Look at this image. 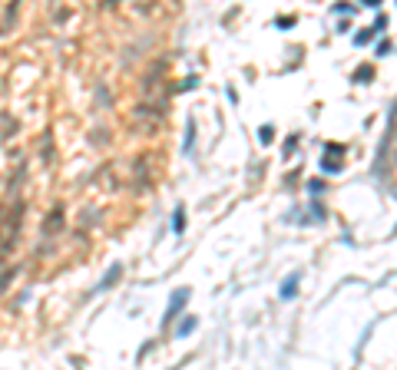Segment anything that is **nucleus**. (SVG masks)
<instances>
[{
  "mask_svg": "<svg viewBox=\"0 0 397 370\" xmlns=\"http://www.w3.org/2000/svg\"><path fill=\"white\" fill-rule=\"evenodd\" d=\"M189 288H179V291L172 294V298H169V307H166V317H162V324H172L175 317L182 314V307H185V301H189Z\"/></svg>",
  "mask_w": 397,
  "mask_h": 370,
  "instance_id": "1",
  "label": "nucleus"
},
{
  "mask_svg": "<svg viewBox=\"0 0 397 370\" xmlns=\"http://www.w3.org/2000/svg\"><path fill=\"white\" fill-rule=\"evenodd\" d=\"M119 278H123V265H119V261H116V265H110V268H106V275L100 278V284H96L93 291H96V294H106V291H110V288H113V284L119 281Z\"/></svg>",
  "mask_w": 397,
  "mask_h": 370,
  "instance_id": "2",
  "label": "nucleus"
},
{
  "mask_svg": "<svg viewBox=\"0 0 397 370\" xmlns=\"http://www.w3.org/2000/svg\"><path fill=\"white\" fill-rule=\"evenodd\" d=\"M60 225H63V205H53V212H50L47 221H43V235L53 238L56 231H60Z\"/></svg>",
  "mask_w": 397,
  "mask_h": 370,
  "instance_id": "3",
  "label": "nucleus"
},
{
  "mask_svg": "<svg viewBox=\"0 0 397 370\" xmlns=\"http://www.w3.org/2000/svg\"><path fill=\"white\" fill-rule=\"evenodd\" d=\"M298 284H302V271H291V275L285 278V281H281V301H291L294 294H298Z\"/></svg>",
  "mask_w": 397,
  "mask_h": 370,
  "instance_id": "4",
  "label": "nucleus"
},
{
  "mask_svg": "<svg viewBox=\"0 0 397 370\" xmlns=\"http://www.w3.org/2000/svg\"><path fill=\"white\" fill-rule=\"evenodd\" d=\"M20 265H4V268H0V294L4 291H10V284L17 281V275H20Z\"/></svg>",
  "mask_w": 397,
  "mask_h": 370,
  "instance_id": "5",
  "label": "nucleus"
},
{
  "mask_svg": "<svg viewBox=\"0 0 397 370\" xmlns=\"http://www.w3.org/2000/svg\"><path fill=\"white\" fill-rule=\"evenodd\" d=\"M17 7H20V0H10V4H7V10H4V20H0V33H10V30H14Z\"/></svg>",
  "mask_w": 397,
  "mask_h": 370,
  "instance_id": "6",
  "label": "nucleus"
},
{
  "mask_svg": "<svg viewBox=\"0 0 397 370\" xmlns=\"http://www.w3.org/2000/svg\"><path fill=\"white\" fill-rule=\"evenodd\" d=\"M195 324H198V317H185V321L175 327V337H185V334H192V331H195Z\"/></svg>",
  "mask_w": 397,
  "mask_h": 370,
  "instance_id": "7",
  "label": "nucleus"
},
{
  "mask_svg": "<svg viewBox=\"0 0 397 370\" xmlns=\"http://www.w3.org/2000/svg\"><path fill=\"white\" fill-rule=\"evenodd\" d=\"M172 231H175V235H182V231H185V212H182V208H175V215H172Z\"/></svg>",
  "mask_w": 397,
  "mask_h": 370,
  "instance_id": "8",
  "label": "nucleus"
},
{
  "mask_svg": "<svg viewBox=\"0 0 397 370\" xmlns=\"http://www.w3.org/2000/svg\"><path fill=\"white\" fill-rule=\"evenodd\" d=\"M371 76H374V70H371V66H361V70L354 73V79H357V83H371Z\"/></svg>",
  "mask_w": 397,
  "mask_h": 370,
  "instance_id": "9",
  "label": "nucleus"
},
{
  "mask_svg": "<svg viewBox=\"0 0 397 370\" xmlns=\"http://www.w3.org/2000/svg\"><path fill=\"white\" fill-rule=\"evenodd\" d=\"M43 159L53 162V142H50V133H43Z\"/></svg>",
  "mask_w": 397,
  "mask_h": 370,
  "instance_id": "10",
  "label": "nucleus"
},
{
  "mask_svg": "<svg viewBox=\"0 0 397 370\" xmlns=\"http://www.w3.org/2000/svg\"><path fill=\"white\" fill-rule=\"evenodd\" d=\"M192 139H195V122L189 119V126H185V149H192Z\"/></svg>",
  "mask_w": 397,
  "mask_h": 370,
  "instance_id": "11",
  "label": "nucleus"
},
{
  "mask_svg": "<svg viewBox=\"0 0 397 370\" xmlns=\"http://www.w3.org/2000/svg\"><path fill=\"white\" fill-rule=\"evenodd\" d=\"M390 50H394V47H390V40H381V43H377V50H374V56H387Z\"/></svg>",
  "mask_w": 397,
  "mask_h": 370,
  "instance_id": "12",
  "label": "nucleus"
},
{
  "mask_svg": "<svg viewBox=\"0 0 397 370\" xmlns=\"http://www.w3.org/2000/svg\"><path fill=\"white\" fill-rule=\"evenodd\" d=\"M387 24H390V20H387V14H381L377 20H374V27H371V30H374V33H377V30H387Z\"/></svg>",
  "mask_w": 397,
  "mask_h": 370,
  "instance_id": "13",
  "label": "nucleus"
},
{
  "mask_svg": "<svg viewBox=\"0 0 397 370\" xmlns=\"http://www.w3.org/2000/svg\"><path fill=\"white\" fill-rule=\"evenodd\" d=\"M258 139H262V146H268V142L275 139V133H271V126H262V133H258Z\"/></svg>",
  "mask_w": 397,
  "mask_h": 370,
  "instance_id": "14",
  "label": "nucleus"
},
{
  "mask_svg": "<svg viewBox=\"0 0 397 370\" xmlns=\"http://www.w3.org/2000/svg\"><path fill=\"white\" fill-rule=\"evenodd\" d=\"M321 169H325V172H341V162H331V159H325V162H321Z\"/></svg>",
  "mask_w": 397,
  "mask_h": 370,
  "instance_id": "15",
  "label": "nucleus"
},
{
  "mask_svg": "<svg viewBox=\"0 0 397 370\" xmlns=\"http://www.w3.org/2000/svg\"><path fill=\"white\" fill-rule=\"evenodd\" d=\"M275 27H281V30H291V27H294V20H291V17H278V20H275Z\"/></svg>",
  "mask_w": 397,
  "mask_h": 370,
  "instance_id": "16",
  "label": "nucleus"
},
{
  "mask_svg": "<svg viewBox=\"0 0 397 370\" xmlns=\"http://www.w3.org/2000/svg\"><path fill=\"white\" fill-rule=\"evenodd\" d=\"M374 37V30H361V33H357V37H354V43H367V40H371Z\"/></svg>",
  "mask_w": 397,
  "mask_h": 370,
  "instance_id": "17",
  "label": "nucleus"
},
{
  "mask_svg": "<svg viewBox=\"0 0 397 370\" xmlns=\"http://www.w3.org/2000/svg\"><path fill=\"white\" fill-rule=\"evenodd\" d=\"M294 146H298V136H288V142H285V156H291Z\"/></svg>",
  "mask_w": 397,
  "mask_h": 370,
  "instance_id": "18",
  "label": "nucleus"
},
{
  "mask_svg": "<svg viewBox=\"0 0 397 370\" xmlns=\"http://www.w3.org/2000/svg\"><path fill=\"white\" fill-rule=\"evenodd\" d=\"M311 192H315V195H321V192H325V182L315 179V182H311Z\"/></svg>",
  "mask_w": 397,
  "mask_h": 370,
  "instance_id": "19",
  "label": "nucleus"
},
{
  "mask_svg": "<svg viewBox=\"0 0 397 370\" xmlns=\"http://www.w3.org/2000/svg\"><path fill=\"white\" fill-rule=\"evenodd\" d=\"M364 4H367V7H377V4H381V0H364Z\"/></svg>",
  "mask_w": 397,
  "mask_h": 370,
  "instance_id": "20",
  "label": "nucleus"
},
{
  "mask_svg": "<svg viewBox=\"0 0 397 370\" xmlns=\"http://www.w3.org/2000/svg\"><path fill=\"white\" fill-rule=\"evenodd\" d=\"M4 265H7V258H4V255H0V268H4Z\"/></svg>",
  "mask_w": 397,
  "mask_h": 370,
  "instance_id": "21",
  "label": "nucleus"
}]
</instances>
